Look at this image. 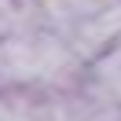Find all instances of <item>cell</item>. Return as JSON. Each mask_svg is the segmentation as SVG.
<instances>
[{"mask_svg":"<svg viewBox=\"0 0 121 121\" xmlns=\"http://www.w3.org/2000/svg\"><path fill=\"white\" fill-rule=\"evenodd\" d=\"M110 40H121V4L117 8H106V11H95L92 18H84L77 26V52L92 55L95 48L110 44Z\"/></svg>","mask_w":121,"mask_h":121,"instance_id":"2","label":"cell"},{"mask_svg":"<svg viewBox=\"0 0 121 121\" xmlns=\"http://www.w3.org/2000/svg\"><path fill=\"white\" fill-rule=\"evenodd\" d=\"M40 11L55 22H70V18H92L99 8V0H40Z\"/></svg>","mask_w":121,"mask_h":121,"instance_id":"3","label":"cell"},{"mask_svg":"<svg viewBox=\"0 0 121 121\" xmlns=\"http://www.w3.org/2000/svg\"><path fill=\"white\" fill-rule=\"evenodd\" d=\"M70 66V52L55 37L0 40V81H48Z\"/></svg>","mask_w":121,"mask_h":121,"instance_id":"1","label":"cell"}]
</instances>
